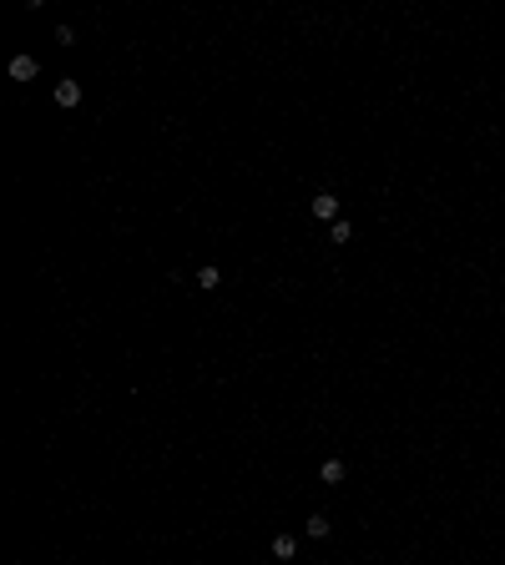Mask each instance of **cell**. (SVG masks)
Masks as SVG:
<instances>
[{
  "label": "cell",
  "instance_id": "obj_8",
  "mask_svg": "<svg viewBox=\"0 0 505 565\" xmlns=\"http://www.w3.org/2000/svg\"><path fill=\"white\" fill-rule=\"evenodd\" d=\"M349 237H354V227H349L344 217H339V223H333V243H349Z\"/></svg>",
  "mask_w": 505,
  "mask_h": 565
},
{
  "label": "cell",
  "instance_id": "obj_5",
  "mask_svg": "<svg viewBox=\"0 0 505 565\" xmlns=\"http://www.w3.org/2000/svg\"><path fill=\"white\" fill-rule=\"evenodd\" d=\"M329 530H333V525H329V515H308V525H303V535H308V540H324Z\"/></svg>",
  "mask_w": 505,
  "mask_h": 565
},
{
  "label": "cell",
  "instance_id": "obj_2",
  "mask_svg": "<svg viewBox=\"0 0 505 565\" xmlns=\"http://www.w3.org/2000/svg\"><path fill=\"white\" fill-rule=\"evenodd\" d=\"M36 71H40L36 56H15V61H10V76H15V81H36Z\"/></svg>",
  "mask_w": 505,
  "mask_h": 565
},
{
  "label": "cell",
  "instance_id": "obj_1",
  "mask_svg": "<svg viewBox=\"0 0 505 565\" xmlns=\"http://www.w3.org/2000/svg\"><path fill=\"white\" fill-rule=\"evenodd\" d=\"M313 217H324V223H339V197H333V192H319V197H313Z\"/></svg>",
  "mask_w": 505,
  "mask_h": 565
},
{
  "label": "cell",
  "instance_id": "obj_3",
  "mask_svg": "<svg viewBox=\"0 0 505 565\" xmlns=\"http://www.w3.org/2000/svg\"><path fill=\"white\" fill-rule=\"evenodd\" d=\"M273 555H278V560H293V555H299V540H293V535H273Z\"/></svg>",
  "mask_w": 505,
  "mask_h": 565
},
{
  "label": "cell",
  "instance_id": "obj_4",
  "mask_svg": "<svg viewBox=\"0 0 505 565\" xmlns=\"http://www.w3.org/2000/svg\"><path fill=\"white\" fill-rule=\"evenodd\" d=\"M76 101H81V86L76 81H61L56 86V106H76Z\"/></svg>",
  "mask_w": 505,
  "mask_h": 565
},
{
  "label": "cell",
  "instance_id": "obj_7",
  "mask_svg": "<svg viewBox=\"0 0 505 565\" xmlns=\"http://www.w3.org/2000/svg\"><path fill=\"white\" fill-rule=\"evenodd\" d=\"M319 480H324V485H339V480H344V460H324Z\"/></svg>",
  "mask_w": 505,
  "mask_h": 565
},
{
  "label": "cell",
  "instance_id": "obj_6",
  "mask_svg": "<svg viewBox=\"0 0 505 565\" xmlns=\"http://www.w3.org/2000/svg\"><path fill=\"white\" fill-rule=\"evenodd\" d=\"M218 282H223V273H218L213 263H207V268H197V288H202V293H213Z\"/></svg>",
  "mask_w": 505,
  "mask_h": 565
}]
</instances>
